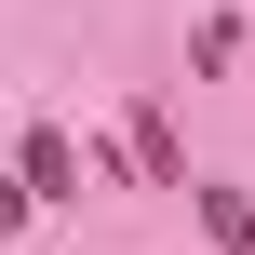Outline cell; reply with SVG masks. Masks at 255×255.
I'll return each mask as SVG.
<instances>
[{"label": "cell", "mask_w": 255, "mask_h": 255, "mask_svg": "<svg viewBox=\"0 0 255 255\" xmlns=\"http://www.w3.org/2000/svg\"><path fill=\"white\" fill-rule=\"evenodd\" d=\"M27 202H81V148L67 134H27Z\"/></svg>", "instance_id": "6da1fadb"}]
</instances>
